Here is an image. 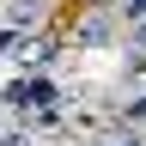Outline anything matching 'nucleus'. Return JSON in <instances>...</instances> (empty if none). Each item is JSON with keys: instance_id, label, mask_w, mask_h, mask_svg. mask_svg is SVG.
Masks as SVG:
<instances>
[{"instance_id": "nucleus-3", "label": "nucleus", "mask_w": 146, "mask_h": 146, "mask_svg": "<svg viewBox=\"0 0 146 146\" xmlns=\"http://www.w3.org/2000/svg\"><path fill=\"white\" fill-rule=\"evenodd\" d=\"M6 25H18V31L43 25V0H6Z\"/></svg>"}, {"instance_id": "nucleus-2", "label": "nucleus", "mask_w": 146, "mask_h": 146, "mask_svg": "<svg viewBox=\"0 0 146 146\" xmlns=\"http://www.w3.org/2000/svg\"><path fill=\"white\" fill-rule=\"evenodd\" d=\"M55 61H61V43H55V36H25L18 67H55Z\"/></svg>"}, {"instance_id": "nucleus-6", "label": "nucleus", "mask_w": 146, "mask_h": 146, "mask_svg": "<svg viewBox=\"0 0 146 146\" xmlns=\"http://www.w3.org/2000/svg\"><path fill=\"white\" fill-rule=\"evenodd\" d=\"M116 146H146V134H122L116 128Z\"/></svg>"}, {"instance_id": "nucleus-5", "label": "nucleus", "mask_w": 146, "mask_h": 146, "mask_svg": "<svg viewBox=\"0 0 146 146\" xmlns=\"http://www.w3.org/2000/svg\"><path fill=\"white\" fill-rule=\"evenodd\" d=\"M0 146H36L31 122H0Z\"/></svg>"}, {"instance_id": "nucleus-1", "label": "nucleus", "mask_w": 146, "mask_h": 146, "mask_svg": "<svg viewBox=\"0 0 146 146\" xmlns=\"http://www.w3.org/2000/svg\"><path fill=\"white\" fill-rule=\"evenodd\" d=\"M110 31H116V25H110V12H91V18H79L73 43H79V49H110V43H116Z\"/></svg>"}, {"instance_id": "nucleus-7", "label": "nucleus", "mask_w": 146, "mask_h": 146, "mask_svg": "<svg viewBox=\"0 0 146 146\" xmlns=\"http://www.w3.org/2000/svg\"><path fill=\"white\" fill-rule=\"evenodd\" d=\"M140 98H146V91H140Z\"/></svg>"}, {"instance_id": "nucleus-4", "label": "nucleus", "mask_w": 146, "mask_h": 146, "mask_svg": "<svg viewBox=\"0 0 146 146\" xmlns=\"http://www.w3.org/2000/svg\"><path fill=\"white\" fill-rule=\"evenodd\" d=\"M25 36H31V31H18V25H0V61H18V55H25Z\"/></svg>"}]
</instances>
